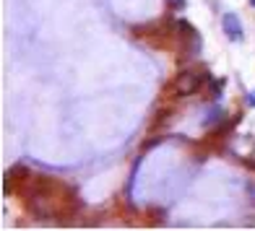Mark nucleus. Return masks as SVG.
<instances>
[{
  "label": "nucleus",
  "instance_id": "obj_6",
  "mask_svg": "<svg viewBox=\"0 0 255 231\" xmlns=\"http://www.w3.org/2000/svg\"><path fill=\"white\" fill-rule=\"evenodd\" d=\"M219 120H224V109L222 107H211V114L203 120V125H206V128H211V125L219 122Z\"/></svg>",
  "mask_w": 255,
  "mask_h": 231
},
{
  "label": "nucleus",
  "instance_id": "obj_1",
  "mask_svg": "<svg viewBox=\"0 0 255 231\" xmlns=\"http://www.w3.org/2000/svg\"><path fill=\"white\" fill-rule=\"evenodd\" d=\"M206 80H211V76L208 73H195V71H180L177 76H175V80L169 83V94L172 96H193V94H198L201 91V86L206 83Z\"/></svg>",
  "mask_w": 255,
  "mask_h": 231
},
{
  "label": "nucleus",
  "instance_id": "obj_9",
  "mask_svg": "<svg viewBox=\"0 0 255 231\" xmlns=\"http://www.w3.org/2000/svg\"><path fill=\"white\" fill-rule=\"evenodd\" d=\"M245 101H248V107H253V109H255V88H253V91H248Z\"/></svg>",
  "mask_w": 255,
  "mask_h": 231
},
{
  "label": "nucleus",
  "instance_id": "obj_3",
  "mask_svg": "<svg viewBox=\"0 0 255 231\" xmlns=\"http://www.w3.org/2000/svg\"><path fill=\"white\" fill-rule=\"evenodd\" d=\"M29 177H31V171L24 166V164H16V166H10L8 171H5V179H3V184H5V192L10 195V192H21V187L29 182Z\"/></svg>",
  "mask_w": 255,
  "mask_h": 231
},
{
  "label": "nucleus",
  "instance_id": "obj_11",
  "mask_svg": "<svg viewBox=\"0 0 255 231\" xmlns=\"http://www.w3.org/2000/svg\"><path fill=\"white\" fill-rule=\"evenodd\" d=\"M250 5H253V8H255V0H250Z\"/></svg>",
  "mask_w": 255,
  "mask_h": 231
},
{
  "label": "nucleus",
  "instance_id": "obj_2",
  "mask_svg": "<svg viewBox=\"0 0 255 231\" xmlns=\"http://www.w3.org/2000/svg\"><path fill=\"white\" fill-rule=\"evenodd\" d=\"M175 29H177V34H180V39H182V47L188 50L190 55H198L201 52V34L193 29V24L190 21H175Z\"/></svg>",
  "mask_w": 255,
  "mask_h": 231
},
{
  "label": "nucleus",
  "instance_id": "obj_8",
  "mask_svg": "<svg viewBox=\"0 0 255 231\" xmlns=\"http://www.w3.org/2000/svg\"><path fill=\"white\" fill-rule=\"evenodd\" d=\"M167 3H169V8H172V10H180V8L188 5V0H167Z\"/></svg>",
  "mask_w": 255,
  "mask_h": 231
},
{
  "label": "nucleus",
  "instance_id": "obj_4",
  "mask_svg": "<svg viewBox=\"0 0 255 231\" xmlns=\"http://www.w3.org/2000/svg\"><path fill=\"white\" fill-rule=\"evenodd\" d=\"M222 26H224V34L232 39V42H242V21H240V16L237 13H224L222 16Z\"/></svg>",
  "mask_w": 255,
  "mask_h": 231
},
{
  "label": "nucleus",
  "instance_id": "obj_5",
  "mask_svg": "<svg viewBox=\"0 0 255 231\" xmlns=\"http://www.w3.org/2000/svg\"><path fill=\"white\" fill-rule=\"evenodd\" d=\"M224 86H227L224 78H211V83H208V96L219 99V96H222V88H224Z\"/></svg>",
  "mask_w": 255,
  "mask_h": 231
},
{
  "label": "nucleus",
  "instance_id": "obj_10",
  "mask_svg": "<svg viewBox=\"0 0 255 231\" xmlns=\"http://www.w3.org/2000/svg\"><path fill=\"white\" fill-rule=\"evenodd\" d=\"M248 192H250V200L255 203V182H248Z\"/></svg>",
  "mask_w": 255,
  "mask_h": 231
},
{
  "label": "nucleus",
  "instance_id": "obj_7",
  "mask_svg": "<svg viewBox=\"0 0 255 231\" xmlns=\"http://www.w3.org/2000/svg\"><path fill=\"white\" fill-rule=\"evenodd\" d=\"M148 216H151V218H148V221H151V224H161V221H164V211H161V208H154V211H148Z\"/></svg>",
  "mask_w": 255,
  "mask_h": 231
}]
</instances>
